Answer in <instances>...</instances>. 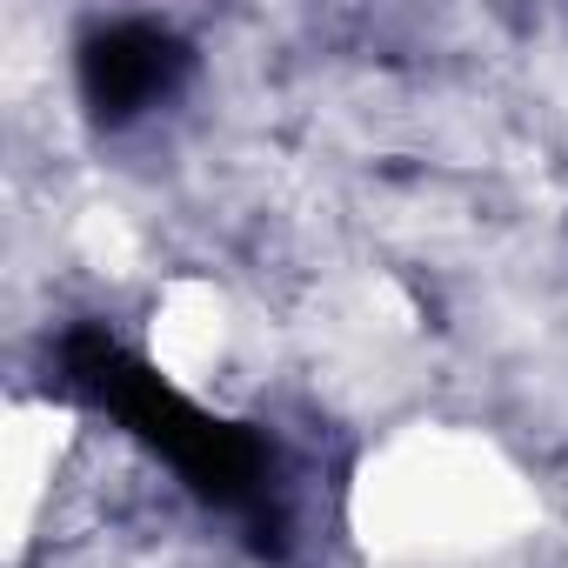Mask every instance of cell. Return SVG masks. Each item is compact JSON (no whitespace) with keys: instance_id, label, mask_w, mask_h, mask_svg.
Listing matches in <instances>:
<instances>
[{"instance_id":"cell-1","label":"cell","mask_w":568,"mask_h":568,"mask_svg":"<svg viewBox=\"0 0 568 568\" xmlns=\"http://www.w3.org/2000/svg\"><path fill=\"white\" fill-rule=\"evenodd\" d=\"M54 382L61 395H74L81 408L134 435L154 462H168L174 481L214 515H227L254 555H288V535H295L288 468H281V448L261 428L201 408L187 388H174L148 355H134L101 322H81L54 342Z\"/></svg>"},{"instance_id":"cell-2","label":"cell","mask_w":568,"mask_h":568,"mask_svg":"<svg viewBox=\"0 0 568 568\" xmlns=\"http://www.w3.org/2000/svg\"><path fill=\"white\" fill-rule=\"evenodd\" d=\"M194 74V48L148 14H114L94 21L74 48V81H81V108L101 128H134L154 108H168Z\"/></svg>"}]
</instances>
